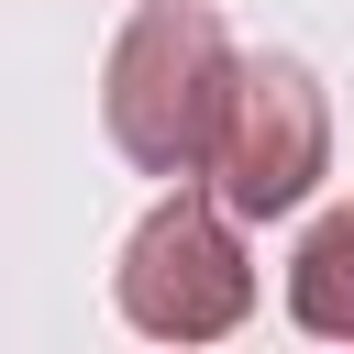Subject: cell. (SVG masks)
Segmentation results:
<instances>
[{"mask_svg":"<svg viewBox=\"0 0 354 354\" xmlns=\"http://www.w3.org/2000/svg\"><path fill=\"white\" fill-rule=\"evenodd\" d=\"M243 299H254V266H243V243L221 232L210 199H166L122 254V321L155 332V343H210V332L243 321Z\"/></svg>","mask_w":354,"mask_h":354,"instance_id":"cell-2","label":"cell"},{"mask_svg":"<svg viewBox=\"0 0 354 354\" xmlns=\"http://www.w3.org/2000/svg\"><path fill=\"white\" fill-rule=\"evenodd\" d=\"M210 166H221V199H232V210H254V221L299 210L310 177L332 166V111H321L310 66H288V55L232 66V100H221V144H210Z\"/></svg>","mask_w":354,"mask_h":354,"instance_id":"cell-3","label":"cell"},{"mask_svg":"<svg viewBox=\"0 0 354 354\" xmlns=\"http://www.w3.org/2000/svg\"><path fill=\"white\" fill-rule=\"evenodd\" d=\"M288 310H299L321 343H354V199L299 243V266H288Z\"/></svg>","mask_w":354,"mask_h":354,"instance_id":"cell-4","label":"cell"},{"mask_svg":"<svg viewBox=\"0 0 354 354\" xmlns=\"http://www.w3.org/2000/svg\"><path fill=\"white\" fill-rule=\"evenodd\" d=\"M221 100H232L221 22L199 0H144L111 44V144L155 177H188L221 144Z\"/></svg>","mask_w":354,"mask_h":354,"instance_id":"cell-1","label":"cell"}]
</instances>
